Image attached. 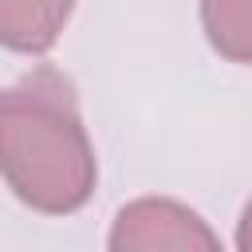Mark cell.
<instances>
[{
  "mask_svg": "<svg viewBox=\"0 0 252 252\" xmlns=\"http://www.w3.org/2000/svg\"><path fill=\"white\" fill-rule=\"evenodd\" d=\"M0 165L8 189L35 213L67 217L91 201L98 181L94 146L63 71L43 63L4 91Z\"/></svg>",
  "mask_w": 252,
  "mask_h": 252,
  "instance_id": "obj_1",
  "label": "cell"
},
{
  "mask_svg": "<svg viewBox=\"0 0 252 252\" xmlns=\"http://www.w3.org/2000/svg\"><path fill=\"white\" fill-rule=\"evenodd\" d=\"M114 252H161V248H220L217 232L181 201L142 197L118 209L110 240Z\"/></svg>",
  "mask_w": 252,
  "mask_h": 252,
  "instance_id": "obj_2",
  "label": "cell"
},
{
  "mask_svg": "<svg viewBox=\"0 0 252 252\" xmlns=\"http://www.w3.org/2000/svg\"><path fill=\"white\" fill-rule=\"evenodd\" d=\"M75 0H0V39L8 51L43 55L55 47Z\"/></svg>",
  "mask_w": 252,
  "mask_h": 252,
  "instance_id": "obj_3",
  "label": "cell"
},
{
  "mask_svg": "<svg viewBox=\"0 0 252 252\" xmlns=\"http://www.w3.org/2000/svg\"><path fill=\"white\" fill-rule=\"evenodd\" d=\"M209 47L228 63H252V0H201Z\"/></svg>",
  "mask_w": 252,
  "mask_h": 252,
  "instance_id": "obj_4",
  "label": "cell"
},
{
  "mask_svg": "<svg viewBox=\"0 0 252 252\" xmlns=\"http://www.w3.org/2000/svg\"><path fill=\"white\" fill-rule=\"evenodd\" d=\"M236 248L240 252H252V197H248V205L240 213V224H236Z\"/></svg>",
  "mask_w": 252,
  "mask_h": 252,
  "instance_id": "obj_5",
  "label": "cell"
}]
</instances>
